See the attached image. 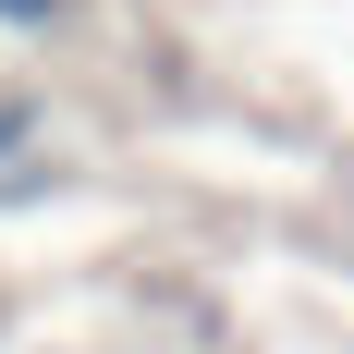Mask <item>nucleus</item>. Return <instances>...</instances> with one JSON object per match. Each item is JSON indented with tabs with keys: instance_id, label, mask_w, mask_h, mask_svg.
I'll list each match as a JSON object with an SVG mask.
<instances>
[{
	"instance_id": "obj_1",
	"label": "nucleus",
	"mask_w": 354,
	"mask_h": 354,
	"mask_svg": "<svg viewBox=\"0 0 354 354\" xmlns=\"http://www.w3.org/2000/svg\"><path fill=\"white\" fill-rule=\"evenodd\" d=\"M49 12H62V0H0V25H49Z\"/></svg>"
},
{
	"instance_id": "obj_2",
	"label": "nucleus",
	"mask_w": 354,
	"mask_h": 354,
	"mask_svg": "<svg viewBox=\"0 0 354 354\" xmlns=\"http://www.w3.org/2000/svg\"><path fill=\"white\" fill-rule=\"evenodd\" d=\"M0 147H25V98H0Z\"/></svg>"
}]
</instances>
